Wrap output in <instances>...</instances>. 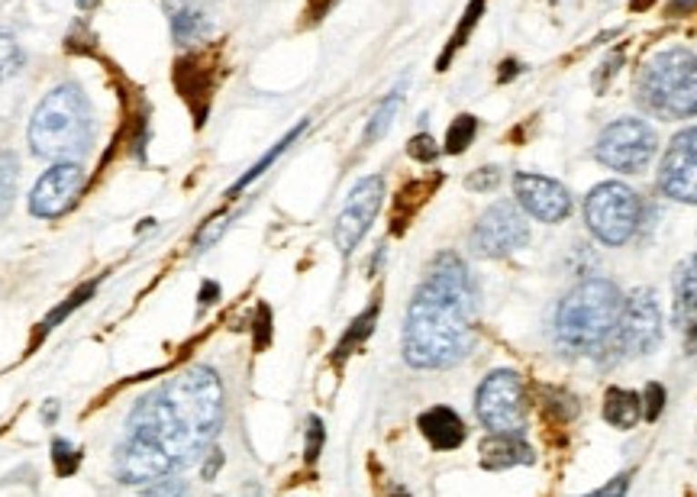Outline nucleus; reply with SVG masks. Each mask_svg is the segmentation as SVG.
<instances>
[{
  "label": "nucleus",
  "instance_id": "1",
  "mask_svg": "<svg viewBox=\"0 0 697 497\" xmlns=\"http://www.w3.org/2000/svg\"><path fill=\"white\" fill-rule=\"evenodd\" d=\"M223 426V381L210 365H194L146 394L114 449L120 484H152L187 469L214 446Z\"/></svg>",
  "mask_w": 697,
  "mask_h": 497
},
{
  "label": "nucleus",
  "instance_id": "2",
  "mask_svg": "<svg viewBox=\"0 0 697 497\" xmlns=\"http://www.w3.org/2000/svg\"><path fill=\"white\" fill-rule=\"evenodd\" d=\"M478 291L456 252H439L427 265L404 320V359L413 369H452L475 349Z\"/></svg>",
  "mask_w": 697,
  "mask_h": 497
},
{
  "label": "nucleus",
  "instance_id": "3",
  "mask_svg": "<svg viewBox=\"0 0 697 497\" xmlns=\"http://www.w3.org/2000/svg\"><path fill=\"white\" fill-rule=\"evenodd\" d=\"M94 139L91 104L78 85H58L29 120V146L45 162H78Z\"/></svg>",
  "mask_w": 697,
  "mask_h": 497
},
{
  "label": "nucleus",
  "instance_id": "4",
  "mask_svg": "<svg viewBox=\"0 0 697 497\" xmlns=\"http://www.w3.org/2000/svg\"><path fill=\"white\" fill-rule=\"evenodd\" d=\"M623 310V291L611 278H584L555 310V340L571 352H594L613 340Z\"/></svg>",
  "mask_w": 697,
  "mask_h": 497
},
{
  "label": "nucleus",
  "instance_id": "5",
  "mask_svg": "<svg viewBox=\"0 0 697 497\" xmlns=\"http://www.w3.org/2000/svg\"><path fill=\"white\" fill-rule=\"evenodd\" d=\"M636 100L659 120H684L697 114V56L688 49H665L642 65Z\"/></svg>",
  "mask_w": 697,
  "mask_h": 497
},
{
  "label": "nucleus",
  "instance_id": "6",
  "mask_svg": "<svg viewBox=\"0 0 697 497\" xmlns=\"http://www.w3.org/2000/svg\"><path fill=\"white\" fill-rule=\"evenodd\" d=\"M642 220V200L623 181H604L584 198V223L604 246H623L633 239Z\"/></svg>",
  "mask_w": 697,
  "mask_h": 497
},
{
  "label": "nucleus",
  "instance_id": "7",
  "mask_svg": "<svg viewBox=\"0 0 697 497\" xmlns=\"http://www.w3.org/2000/svg\"><path fill=\"white\" fill-rule=\"evenodd\" d=\"M475 413L488 433H520L527 426V388L517 371L498 369L475 394Z\"/></svg>",
  "mask_w": 697,
  "mask_h": 497
},
{
  "label": "nucleus",
  "instance_id": "8",
  "mask_svg": "<svg viewBox=\"0 0 697 497\" xmlns=\"http://www.w3.org/2000/svg\"><path fill=\"white\" fill-rule=\"evenodd\" d=\"M655 149H659V136L646 120L620 117L598 136L594 158L607 168L623 171V175H640L652 162Z\"/></svg>",
  "mask_w": 697,
  "mask_h": 497
},
{
  "label": "nucleus",
  "instance_id": "9",
  "mask_svg": "<svg viewBox=\"0 0 697 497\" xmlns=\"http://www.w3.org/2000/svg\"><path fill=\"white\" fill-rule=\"evenodd\" d=\"M530 242V223L527 213L520 210L517 200H498L478 217L471 229V248L478 256L504 259Z\"/></svg>",
  "mask_w": 697,
  "mask_h": 497
},
{
  "label": "nucleus",
  "instance_id": "10",
  "mask_svg": "<svg viewBox=\"0 0 697 497\" xmlns=\"http://www.w3.org/2000/svg\"><path fill=\"white\" fill-rule=\"evenodd\" d=\"M381 204H385V178L369 175L362 178V181H356V188L348 191L346 204H342L333 227V242L342 256H352V248L365 239V233H369L371 223H375Z\"/></svg>",
  "mask_w": 697,
  "mask_h": 497
},
{
  "label": "nucleus",
  "instance_id": "11",
  "mask_svg": "<svg viewBox=\"0 0 697 497\" xmlns=\"http://www.w3.org/2000/svg\"><path fill=\"white\" fill-rule=\"evenodd\" d=\"M613 336H617V349L626 355H646L662 342V310L649 288H640L623 300Z\"/></svg>",
  "mask_w": 697,
  "mask_h": 497
},
{
  "label": "nucleus",
  "instance_id": "12",
  "mask_svg": "<svg viewBox=\"0 0 697 497\" xmlns=\"http://www.w3.org/2000/svg\"><path fill=\"white\" fill-rule=\"evenodd\" d=\"M85 191V168L78 162H56L29 194V213L39 220H58L78 204Z\"/></svg>",
  "mask_w": 697,
  "mask_h": 497
},
{
  "label": "nucleus",
  "instance_id": "13",
  "mask_svg": "<svg viewBox=\"0 0 697 497\" xmlns=\"http://www.w3.org/2000/svg\"><path fill=\"white\" fill-rule=\"evenodd\" d=\"M513 200L523 213H530L540 223H562L571 217V194L562 181L533 171H517L513 175Z\"/></svg>",
  "mask_w": 697,
  "mask_h": 497
},
{
  "label": "nucleus",
  "instance_id": "14",
  "mask_svg": "<svg viewBox=\"0 0 697 497\" xmlns=\"http://www.w3.org/2000/svg\"><path fill=\"white\" fill-rule=\"evenodd\" d=\"M659 191L678 204H697V127H688L669 142L659 165Z\"/></svg>",
  "mask_w": 697,
  "mask_h": 497
},
{
  "label": "nucleus",
  "instance_id": "15",
  "mask_svg": "<svg viewBox=\"0 0 697 497\" xmlns=\"http://www.w3.org/2000/svg\"><path fill=\"white\" fill-rule=\"evenodd\" d=\"M417 426H420L423 440H427L436 452H452V449H459L465 442V423L452 407H442V404L429 407V411L420 413Z\"/></svg>",
  "mask_w": 697,
  "mask_h": 497
},
{
  "label": "nucleus",
  "instance_id": "16",
  "mask_svg": "<svg viewBox=\"0 0 697 497\" xmlns=\"http://www.w3.org/2000/svg\"><path fill=\"white\" fill-rule=\"evenodd\" d=\"M675 327L688 342H697V256L684 259L675 271Z\"/></svg>",
  "mask_w": 697,
  "mask_h": 497
},
{
  "label": "nucleus",
  "instance_id": "17",
  "mask_svg": "<svg viewBox=\"0 0 697 497\" xmlns=\"http://www.w3.org/2000/svg\"><path fill=\"white\" fill-rule=\"evenodd\" d=\"M536 452L520 433H491L481 440V465L488 472L513 469V465H533Z\"/></svg>",
  "mask_w": 697,
  "mask_h": 497
},
{
  "label": "nucleus",
  "instance_id": "18",
  "mask_svg": "<svg viewBox=\"0 0 697 497\" xmlns=\"http://www.w3.org/2000/svg\"><path fill=\"white\" fill-rule=\"evenodd\" d=\"M165 10H168V23H171V39L178 46H194L200 39H207L210 33V20L200 7H194L191 0H165Z\"/></svg>",
  "mask_w": 697,
  "mask_h": 497
},
{
  "label": "nucleus",
  "instance_id": "19",
  "mask_svg": "<svg viewBox=\"0 0 697 497\" xmlns=\"http://www.w3.org/2000/svg\"><path fill=\"white\" fill-rule=\"evenodd\" d=\"M604 420L613 430H633L642 420V398L630 388H607L604 394Z\"/></svg>",
  "mask_w": 697,
  "mask_h": 497
},
{
  "label": "nucleus",
  "instance_id": "20",
  "mask_svg": "<svg viewBox=\"0 0 697 497\" xmlns=\"http://www.w3.org/2000/svg\"><path fill=\"white\" fill-rule=\"evenodd\" d=\"M307 127H310V120H300V123H298V127H294V129H288V133H285V136H281V139H278V142H275V146H271V149H268V152H265V156H262V158H258V162H256V165H252V168H249V171H246V175H242V178H239V181H236V185H233V188H229V198H236V194H239V191H246V188H249V185H252V181H258V178H262V175H265V171H268V168H271V165H275V162H278V158L285 156V152H288V149H291L294 142H298V139H300V136H304V133H307Z\"/></svg>",
  "mask_w": 697,
  "mask_h": 497
},
{
  "label": "nucleus",
  "instance_id": "21",
  "mask_svg": "<svg viewBox=\"0 0 697 497\" xmlns=\"http://www.w3.org/2000/svg\"><path fill=\"white\" fill-rule=\"evenodd\" d=\"M484 7H488V0H469V7H465L462 20H459V26L452 29V36H449V43H446V49H442V56L436 58V71H446L449 65H452V58L459 56V49L469 43V36L475 33V26L481 23Z\"/></svg>",
  "mask_w": 697,
  "mask_h": 497
},
{
  "label": "nucleus",
  "instance_id": "22",
  "mask_svg": "<svg viewBox=\"0 0 697 497\" xmlns=\"http://www.w3.org/2000/svg\"><path fill=\"white\" fill-rule=\"evenodd\" d=\"M378 310H381V304L378 300H371L369 304V310L365 313H359L352 323H348V330L342 333V340L336 342V362H342V359H348V355L356 352L359 346H362L365 340H369L371 333H375V323H378Z\"/></svg>",
  "mask_w": 697,
  "mask_h": 497
},
{
  "label": "nucleus",
  "instance_id": "23",
  "mask_svg": "<svg viewBox=\"0 0 697 497\" xmlns=\"http://www.w3.org/2000/svg\"><path fill=\"white\" fill-rule=\"evenodd\" d=\"M442 181V175H433L429 181H413V185H404L398 194V200H394V233H404L407 220L413 217V200L417 204H423V200L429 198V194L436 191V185Z\"/></svg>",
  "mask_w": 697,
  "mask_h": 497
},
{
  "label": "nucleus",
  "instance_id": "24",
  "mask_svg": "<svg viewBox=\"0 0 697 497\" xmlns=\"http://www.w3.org/2000/svg\"><path fill=\"white\" fill-rule=\"evenodd\" d=\"M400 100H404V94H400V87H394L391 94H388L381 104L371 110V117H369V123H365V146H371V142H378L381 136L391 129V123H394V117H398V110H400Z\"/></svg>",
  "mask_w": 697,
  "mask_h": 497
},
{
  "label": "nucleus",
  "instance_id": "25",
  "mask_svg": "<svg viewBox=\"0 0 697 497\" xmlns=\"http://www.w3.org/2000/svg\"><path fill=\"white\" fill-rule=\"evenodd\" d=\"M475 136H478V117L459 114L456 120L449 123L446 142H442V152H449V156H462L471 142H475Z\"/></svg>",
  "mask_w": 697,
  "mask_h": 497
},
{
  "label": "nucleus",
  "instance_id": "26",
  "mask_svg": "<svg viewBox=\"0 0 697 497\" xmlns=\"http://www.w3.org/2000/svg\"><path fill=\"white\" fill-rule=\"evenodd\" d=\"M97 284H100V281H87V284H81V288H78V291L72 294V298H65V304H58L56 310H52L49 317H45L43 323H39V333H36V336H45V333H52V330H56L58 323H62V320L68 317V313H75V310H78L81 304H85L87 298H91L94 291H97Z\"/></svg>",
  "mask_w": 697,
  "mask_h": 497
},
{
  "label": "nucleus",
  "instance_id": "27",
  "mask_svg": "<svg viewBox=\"0 0 697 497\" xmlns=\"http://www.w3.org/2000/svg\"><path fill=\"white\" fill-rule=\"evenodd\" d=\"M16 175H20V162H16V156L14 152H0V217H7V210L14 207Z\"/></svg>",
  "mask_w": 697,
  "mask_h": 497
},
{
  "label": "nucleus",
  "instance_id": "28",
  "mask_svg": "<svg viewBox=\"0 0 697 497\" xmlns=\"http://www.w3.org/2000/svg\"><path fill=\"white\" fill-rule=\"evenodd\" d=\"M23 62H26V56H23L16 36L7 33V29H0V81L14 78L16 71L23 68Z\"/></svg>",
  "mask_w": 697,
  "mask_h": 497
},
{
  "label": "nucleus",
  "instance_id": "29",
  "mask_svg": "<svg viewBox=\"0 0 697 497\" xmlns=\"http://www.w3.org/2000/svg\"><path fill=\"white\" fill-rule=\"evenodd\" d=\"M52 462H56V475L58 478L75 475V472H78V462H81L78 446H72L68 440H56L52 442Z\"/></svg>",
  "mask_w": 697,
  "mask_h": 497
},
{
  "label": "nucleus",
  "instance_id": "30",
  "mask_svg": "<svg viewBox=\"0 0 697 497\" xmlns=\"http://www.w3.org/2000/svg\"><path fill=\"white\" fill-rule=\"evenodd\" d=\"M439 152H442V146L429 133H417L410 142H407V156L420 165H433L436 158H439Z\"/></svg>",
  "mask_w": 697,
  "mask_h": 497
},
{
  "label": "nucleus",
  "instance_id": "31",
  "mask_svg": "<svg viewBox=\"0 0 697 497\" xmlns=\"http://www.w3.org/2000/svg\"><path fill=\"white\" fill-rule=\"evenodd\" d=\"M500 178L504 175H500L498 165H481V168H475L469 178H465V188L475 194H491L494 188L500 185Z\"/></svg>",
  "mask_w": 697,
  "mask_h": 497
},
{
  "label": "nucleus",
  "instance_id": "32",
  "mask_svg": "<svg viewBox=\"0 0 697 497\" xmlns=\"http://www.w3.org/2000/svg\"><path fill=\"white\" fill-rule=\"evenodd\" d=\"M665 388H662L659 381H649L646 390H642V417L649 420V423H655V420L662 417V411H665Z\"/></svg>",
  "mask_w": 697,
  "mask_h": 497
},
{
  "label": "nucleus",
  "instance_id": "33",
  "mask_svg": "<svg viewBox=\"0 0 697 497\" xmlns=\"http://www.w3.org/2000/svg\"><path fill=\"white\" fill-rule=\"evenodd\" d=\"M620 65H623V49L611 52V56H607L604 62H601V68L594 71V78H591V85H594V91H598V94H604V91H607V85H611V81L617 78Z\"/></svg>",
  "mask_w": 697,
  "mask_h": 497
},
{
  "label": "nucleus",
  "instance_id": "34",
  "mask_svg": "<svg viewBox=\"0 0 697 497\" xmlns=\"http://www.w3.org/2000/svg\"><path fill=\"white\" fill-rule=\"evenodd\" d=\"M323 440H327L323 420H320V417H307V446H304V459L310 462V465H313L317 459H320Z\"/></svg>",
  "mask_w": 697,
  "mask_h": 497
},
{
  "label": "nucleus",
  "instance_id": "35",
  "mask_svg": "<svg viewBox=\"0 0 697 497\" xmlns=\"http://www.w3.org/2000/svg\"><path fill=\"white\" fill-rule=\"evenodd\" d=\"M139 497H194V494H191V488H187V482H178V478H158V482H152Z\"/></svg>",
  "mask_w": 697,
  "mask_h": 497
},
{
  "label": "nucleus",
  "instance_id": "36",
  "mask_svg": "<svg viewBox=\"0 0 697 497\" xmlns=\"http://www.w3.org/2000/svg\"><path fill=\"white\" fill-rule=\"evenodd\" d=\"M223 229H227V220H223V217H214V220H207L204 229H200V233L194 236V248H197V252H204L207 246H214V242L220 239Z\"/></svg>",
  "mask_w": 697,
  "mask_h": 497
},
{
  "label": "nucleus",
  "instance_id": "37",
  "mask_svg": "<svg viewBox=\"0 0 697 497\" xmlns=\"http://www.w3.org/2000/svg\"><path fill=\"white\" fill-rule=\"evenodd\" d=\"M630 478H633V475H630V472H623V475L611 478L604 488L591 491V494H584V497H626V491H630Z\"/></svg>",
  "mask_w": 697,
  "mask_h": 497
},
{
  "label": "nucleus",
  "instance_id": "38",
  "mask_svg": "<svg viewBox=\"0 0 697 497\" xmlns=\"http://www.w3.org/2000/svg\"><path fill=\"white\" fill-rule=\"evenodd\" d=\"M220 469H223V452L220 449H210V452H207L204 469H200V478H204V482H214Z\"/></svg>",
  "mask_w": 697,
  "mask_h": 497
},
{
  "label": "nucleus",
  "instance_id": "39",
  "mask_svg": "<svg viewBox=\"0 0 697 497\" xmlns=\"http://www.w3.org/2000/svg\"><path fill=\"white\" fill-rule=\"evenodd\" d=\"M520 71H523V62H517V58H504V62H500V71H498V85H510Z\"/></svg>",
  "mask_w": 697,
  "mask_h": 497
},
{
  "label": "nucleus",
  "instance_id": "40",
  "mask_svg": "<svg viewBox=\"0 0 697 497\" xmlns=\"http://www.w3.org/2000/svg\"><path fill=\"white\" fill-rule=\"evenodd\" d=\"M258 340H256V346L262 349V346H268V327H271V310L268 307H258Z\"/></svg>",
  "mask_w": 697,
  "mask_h": 497
},
{
  "label": "nucleus",
  "instance_id": "41",
  "mask_svg": "<svg viewBox=\"0 0 697 497\" xmlns=\"http://www.w3.org/2000/svg\"><path fill=\"white\" fill-rule=\"evenodd\" d=\"M697 10V0H669V7H665V14L669 16H688Z\"/></svg>",
  "mask_w": 697,
  "mask_h": 497
},
{
  "label": "nucleus",
  "instance_id": "42",
  "mask_svg": "<svg viewBox=\"0 0 697 497\" xmlns=\"http://www.w3.org/2000/svg\"><path fill=\"white\" fill-rule=\"evenodd\" d=\"M220 298V284H214V281H204V288H200V294H197V300L204 307H210L214 300Z\"/></svg>",
  "mask_w": 697,
  "mask_h": 497
},
{
  "label": "nucleus",
  "instance_id": "43",
  "mask_svg": "<svg viewBox=\"0 0 697 497\" xmlns=\"http://www.w3.org/2000/svg\"><path fill=\"white\" fill-rule=\"evenodd\" d=\"M56 417H58V404H56V401H49V407L43 411V420H45V423H56Z\"/></svg>",
  "mask_w": 697,
  "mask_h": 497
},
{
  "label": "nucleus",
  "instance_id": "44",
  "mask_svg": "<svg viewBox=\"0 0 697 497\" xmlns=\"http://www.w3.org/2000/svg\"><path fill=\"white\" fill-rule=\"evenodd\" d=\"M242 497H262V488H258V484H246V491H242Z\"/></svg>",
  "mask_w": 697,
  "mask_h": 497
},
{
  "label": "nucleus",
  "instance_id": "45",
  "mask_svg": "<svg viewBox=\"0 0 697 497\" xmlns=\"http://www.w3.org/2000/svg\"><path fill=\"white\" fill-rule=\"evenodd\" d=\"M75 4H78V7H81V10H91V7H94V4H97V0H75Z\"/></svg>",
  "mask_w": 697,
  "mask_h": 497
},
{
  "label": "nucleus",
  "instance_id": "46",
  "mask_svg": "<svg viewBox=\"0 0 697 497\" xmlns=\"http://www.w3.org/2000/svg\"><path fill=\"white\" fill-rule=\"evenodd\" d=\"M649 4H652V0H633V10H646Z\"/></svg>",
  "mask_w": 697,
  "mask_h": 497
},
{
  "label": "nucleus",
  "instance_id": "47",
  "mask_svg": "<svg viewBox=\"0 0 697 497\" xmlns=\"http://www.w3.org/2000/svg\"><path fill=\"white\" fill-rule=\"evenodd\" d=\"M391 497H410V494H407V491L404 488H398V491H394V494Z\"/></svg>",
  "mask_w": 697,
  "mask_h": 497
}]
</instances>
